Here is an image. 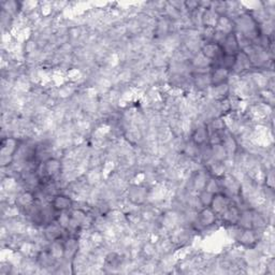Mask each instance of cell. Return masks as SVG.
<instances>
[{"instance_id": "1", "label": "cell", "mask_w": 275, "mask_h": 275, "mask_svg": "<svg viewBox=\"0 0 275 275\" xmlns=\"http://www.w3.org/2000/svg\"><path fill=\"white\" fill-rule=\"evenodd\" d=\"M218 180L220 183L221 193H224L231 199L241 195V183L230 172H227L224 177H221Z\"/></svg>"}, {"instance_id": "2", "label": "cell", "mask_w": 275, "mask_h": 275, "mask_svg": "<svg viewBox=\"0 0 275 275\" xmlns=\"http://www.w3.org/2000/svg\"><path fill=\"white\" fill-rule=\"evenodd\" d=\"M42 177L48 180H55L63 172V163L58 158L51 157L41 165Z\"/></svg>"}, {"instance_id": "3", "label": "cell", "mask_w": 275, "mask_h": 275, "mask_svg": "<svg viewBox=\"0 0 275 275\" xmlns=\"http://www.w3.org/2000/svg\"><path fill=\"white\" fill-rule=\"evenodd\" d=\"M217 219L218 216L210 208H203L198 211L195 224L203 229H208L215 225L217 223Z\"/></svg>"}, {"instance_id": "4", "label": "cell", "mask_w": 275, "mask_h": 275, "mask_svg": "<svg viewBox=\"0 0 275 275\" xmlns=\"http://www.w3.org/2000/svg\"><path fill=\"white\" fill-rule=\"evenodd\" d=\"M242 210L239 208L238 205L234 204L231 200L230 205L228 206V208L225 210V212L221 214V215L218 217L221 219V221L227 226H235L238 225V221L241 215Z\"/></svg>"}, {"instance_id": "5", "label": "cell", "mask_w": 275, "mask_h": 275, "mask_svg": "<svg viewBox=\"0 0 275 275\" xmlns=\"http://www.w3.org/2000/svg\"><path fill=\"white\" fill-rule=\"evenodd\" d=\"M51 205L54 208L56 212H65V211H71L73 209V200L70 196L65 194H57L52 198L50 201Z\"/></svg>"}, {"instance_id": "6", "label": "cell", "mask_w": 275, "mask_h": 275, "mask_svg": "<svg viewBox=\"0 0 275 275\" xmlns=\"http://www.w3.org/2000/svg\"><path fill=\"white\" fill-rule=\"evenodd\" d=\"M209 138H210V131L209 128L205 123H201L195 127V129L190 135V140H192L198 147H203V145L209 144Z\"/></svg>"}, {"instance_id": "7", "label": "cell", "mask_w": 275, "mask_h": 275, "mask_svg": "<svg viewBox=\"0 0 275 275\" xmlns=\"http://www.w3.org/2000/svg\"><path fill=\"white\" fill-rule=\"evenodd\" d=\"M230 203H231V198H229L224 193H218L216 195H214L210 209L219 217L221 214L225 212V210L228 208V206L230 205Z\"/></svg>"}, {"instance_id": "8", "label": "cell", "mask_w": 275, "mask_h": 275, "mask_svg": "<svg viewBox=\"0 0 275 275\" xmlns=\"http://www.w3.org/2000/svg\"><path fill=\"white\" fill-rule=\"evenodd\" d=\"M148 189L143 186L134 185L128 188V199L134 205L143 204L148 199Z\"/></svg>"}, {"instance_id": "9", "label": "cell", "mask_w": 275, "mask_h": 275, "mask_svg": "<svg viewBox=\"0 0 275 275\" xmlns=\"http://www.w3.org/2000/svg\"><path fill=\"white\" fill-rule=\"evenodd\" d=\"M253 65L250 63L249 57L244 53L243 51H240L236 55L235 58V65L233 67L232 73L236 75H241L244 72H248L250 69H253Z\"/></svg>"}, {"instance_id": "10", "label": "cell", "mask_w": 275, "mask_h": 275, "mask_svg": "<svg viewBox=\"0 0 275 275\" xmlns=\"http://www.w3.org/2000/svg\"><path fill=\"white\" fill-rule=\"evenodd\" d=\"M220 48L221 50H223L224 55H232V56L238 55V53L241 51V49H240L238 39H236L235 33L227 35L226 39L223 42V44L220 45Z\"/></svg>"}, {"instance_id": "11", "label": "cell", "mask_w": 275, "mask_h": 275, "mask_svg": "<svg viewBox=\"0 0 275 275\" xmlns=\"http://www.w3.org/2000/svg\"><path fill=\"white\" fill-rule=\"evenodd\" d=\"M221 145L227 152V154L229 158H231L232 156H235L236 153L239 151V142L236 140V138L234 134L230 133L228 130L224 132L223 135V140H221Z\"/></svg>"}, {"instance_id": "12", "label": "cell", "mask_w": 275, "mask_h": 275, "mask_svg": "<svg viewBox=\"0 0 275 275\" xmlns=\"http://www.w3.org/2000/svg\"><path fill=\"white\" fill-rule=\"evenodd\" d=\"M210 74L212 86H218L221 85V84L228 83L229 79H230L231 72L228 71L227 69H224L223 67H216L212 68Z\"/></svg>"}, {"instance_id": "13", "label": "cell", "mask_w": 275, "mask_h": 275, "mask_svg": "<svg viewBox=\"0 0 275 275\" xmlns=\"http://www.w3.org/2000/svg\"><path fill=\"white\" fill-rule=\"evenodd\" d=\"M211 175L209 174V172L206 170H198L196 171V173L194 174V177L192 179V188L194 192H196L197 194L202 192V190L205 189L206 183H208L209 179Z\"/></svg>"}, {"instance_id": "14", "label": "cell", "mask_w": 275, "mask_h": 275, "mask_svg": "<svg viewBox=\"0 0 275 275\" xmlns=\"http://www.w3.org/2000/svg\"><path fill=\"white\" fill-rule=\"evenodd\" d=\"M258 240L259 238L257 231L253 230V229H242L235 241H238L243 246L250 247L255 245Z\"/></svg>"}, {"instance_id": "15", "label": "cell", "mask_w": 275, "mask_h": 275, "mask_svg": "<svg viewBox=\"0 0 275 275\" xmlns=\"http://www.w3.org/2000/svg\"><path fill=\"white\" fill-rule=\"evenodd\" d=\"M211 72L208 73H195L193 76V84L194 86L199 90L203 91L212 87L211 84Z\"/></svg>"}, {"instance_id": "16", "label": "cell", "mask_w": 275, "mask_h": 275, "mask_svg": "<svg viewBox=\"0 0 275 275\" xmlns=\"http://www.w3.org/2000/svg\"><path fill=\"white\" fill-rule=\"evenodd\" d=\"M215 29L218 30V32H220V33L225 34V35H229L231 33H234L233 20L231 18L227 17V15H225V17H219Z\"/></svg>"}, {"instance_id": "17", "label": "cell", "mask_w": 275, "mask_h": 275, "mask_svg": "<svg viewBox=\"0 0 275 275\" xmlns=\"http://www.w3.org/2000/svg\"><path fill=\"white\" fill-rule=\"evenodd\" d=\"M242 229H253V210L244 209L241 212V215L238 221V225Z\"/></svg>"}, {"instance_id": "18", "label": "cell", "mask_w": 275, "mask_h": 275, "mask_svg": "<svg viewBox=\"0 0 275 275\" xmlns=\"http://www.w3.org/2000/svg\"><path fill=\"white\" fill-rule=\"evenodd\" d=\"M218 15L212 10V8L209 10L203 11L202 14V27L203 28H215L217 21H218Z\"/></svg>"}, {"instance_id": "19", "label": "cell", "mask_w": 275, "mask_h": 275, "mask_svg": "<svg viewBox=\"0 0 275 275\" xmlns=\"http://www.w3.org/2000/svg\"><path fill=\"white\" fill-rule=\"evenodd\" d=\"M211 151H212V159L215 160V162H221L225 163L229 159V156L227 152L223 148L221 144L216 145H211Z\"/></svg>"}, {"instance_id": "20", "label": "cell", "mask_w": 275, "mask_h": 275, "mask_svg": "<svg viewBox=\"0 0 275 275\" xmlns=\"http://www.w3.org/2000/svg\"><path fill=\"white\" fill-rule=\"evenodd\" d=\"M213 198H214V194L208 192V190H205V189L202 190V192H200V193H198V195H197V199H198V201H199L201 209L210 208L212 204V201H213Z\"/></svg>"}, {"instance_id": "21", "label": "cell", "mask_w": 275, "mask_h": 275, "mask_svg": "<svg viewBox=\"0 0 275 275\" xmlns=\"http://www.w3.org/2000/svg\"><path fill=\"white\" fill-rule=\"evenodd\" d=\"M235 58H236V55L235 56H232V55H223V57L220 58L219 67H223L224 69H227L228 71L232 72L233 67L235 65Z\"/></svg>"}, {"instance_id": "22", "label": "cell", "mask_w": 275, "mask_h": 275, "mask_svg": "<svg viewBox=\"0 0 275 275\" xmlns=\"http://www.w3.org/2000/svg\"><path fill=\"white\" fill-rule=\"evenodd\" d=\"M205 190H208V192L216 195L218 193H221V188H220V183H219V180L216 179V178H213V177H210L208 183H206V186H205Z\"/></svg>"}, {"instance_id": "23", "label": "cell", "mask_w": 275, "mask_h": 275, "mask_svg": "<svg viewBox=\"0 0 275 275\" xmlns=\"http://www.w3.org/2000/svg\"><path fill=\"white\" fill-rule=\"evenodd\" d=\"M184 7L186 13H193L194 11L199 9V2H195V0H188V2H184Z\"/></svg>"}]
</instances>
